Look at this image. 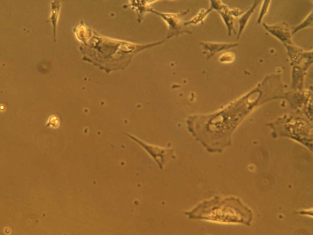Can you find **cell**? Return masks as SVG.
<instances>
[{
	"instance_id": "cell-1",
	"label": "cell",
	"mask_w": 313,
	"mask_h": 235,
	"mask_svg": "<svg viewBox=\"0 0 313 235\" xmlns=\"http://www.w3.org/2000/svg\"><path fill=\"white\" fill-rule=\"evenodd\" d=\"M186 214L192 219L239 222L247 225H250L252 215L251 211L243 205L239 199L230 197L220 200L217 196L199 204L191 211L186 212Z\"/></svg>"
},
{
	"instance_id": "cell-2",
	"label": "cell",
	"mask_w": 313,
	"mask_h": 235,
	"mask_svg": "<svg viewBox=\"0 0 313 235\" xmlns=\"http://www.w3.org/2000/svg\"><path fill=\"white\" fill-rule=\"evenodd\" d=\"M125 134L142 146L155 159L161 168H162L166 159L171 154V151L148 144L132 136Z\"/></svg>"
},
{
	"instance_id": "cell-3",
	"label": "cell",
	"mask_w": 313,
	"mask_h": 235,
	"mask_svg": "<svg viewBox=\"0 0 313 235\" xmlns=\"http://www.w3.org/2000/svg\"><path fill=\"white\" fill-rule=\"evenodd\" d=\"M263 25L267 31L282 42L293 44L288 25L285 23L271 26H268L264 23Z\"/></svg>"
},
{
	"instance_id": "cell-4",
	"label": "cell",
	"mask_w": 313,
	"mask_h": 235,
	"mask_svg": "<svg viewBox=\"0 0 313 235\" xmlns=\"http://www.w3.org/2000/svg\"><path fill=\"white\" fill-rule=\"evenodd\" d=\"M200 44L204 50V53L209 58L223 50L237 47V43H219L200 42Z\"/></svg>"
},
{
	"instance_id": "cell-5",
	"label": "cell",
	"mask_w": 313,
	"mask_h": 235,
	"mask_svg": "<svg viewBox=\"0 0 313 235\" xmlns=\"http://www.w3.org/2000/svg\"><path fill=\"white\" fill-rule=\"evenodd\" d=\"M229 10L228 6L224 4L223 8L217 12L221 16L226 26L228 35L230 36L232 31L235 35L237 34V33L234 26L235 19L234 17L229 13Z\"/></svg>"
},
{
	"instance_id": "cell-6",
	"label": "cell",
	"mask_w": 313,
	"mask_h": 235,
	"mask_svg": "<svg viewBox=\"0 0 313 235\" xmlns=\"http://www.w3.org/2000/svg\"><path fill=\"white\" fill-rule=\"evenodd\" d=\"M60 0H58L52 1L51 2V14L49 19L46 21L50 22L52 24L54 42L56 41V27L60 7Z\"/></svg>"
},
{
	"instance_id": "cell-7",
	"label": "cell",
	"mask_w": 313,
	"mask_h": 235,
	"mask_svg": "<svg viewBox=\"0 0 313 235\" xmlns=\"http://www.w3.org/2000/svg\"><path fill=\"white\" fill-rule=\"evenodd\" d=\"M259 2L260 1H255L254 3L251 8L243 14L238 19L239 28L236 39L238 40L239 39L250 17L257 6Z\"/></svg>"
},
{
	"instance_id": "cell-8",
	"label": "cell",
	"mask_w": 313,
	"mask_h": 235,
	"mask_svg": "<svg viewBox=\"0 0 313 235\" xmlns=\"http://www.w3.org/2000/svg\"><path fill=\"white\" fill-rule=\"evenodd\" d=\"M212 9L210 8L207 10L202 9L197 15L191 21L188 23V24L191 23L196 24L199 22L203 23V21L207 15L209 13Z\"/></svg>"
},
{
	"instance_id": "cell-9",
	"label": "cell",
	"mask_w": 313,
	"mask_h": 235,
	"mask_svg": "<svg viewBox=\"0 0 313 235\" xmlns=\"http://www.w3.org/2000/svg\"><path fill=\"white\" fill-rule=\"evenodd\" d=\"M313 25V15L312 12L307 18L299 25L293 28L292 34H293L297 31L304 28Z\"/></svg>"
},
{
	"instance_id": "cell-10",
	"label": "cell",
	"mask_w": 313,
	"mask_h": 235,
	"mask_svg": "<svg viewBox=\"0 0 313 235\" xmlns=\"http://www.w3.org/2000/svg\"><path fill=\"white\" fill-rule=\"evenodd\" d=\"M270 1H264L263 5L260 15L258 19L257 23H260L264 15L266 13L269 5Z\"/></svg>"
},
{
	"instance_id": "cell-11",
	"label": "cell",
	"mask_w": 313,
	"mask_h": 235,
	"mask_svg": "<svg viewBox=\"0 0 313 235\" xmlns=\"http://www.w3.org/2000/svg\"><path fill=\"white\" fill-rule=\"evenodd\" d=\"M234 54L233 53H226L224 54L220 57V60L222 62L230 61L234 58Z\"/></svg>"
},
{
	"instance_id": "cell-12",
	"label": "cell",
	"mask_w": 313,
	"mask_h": 235,
	"mask_svg": "<svg viewBox=\"0 0 313 235\" xmlns=\"http://www.w3.org/2000/svg\"><path fill=\"white\" fill-rule=\"evenodd\" d=\"M229 13L234 17H238L242 14L244 13V11L238 9H230Z\"/></svg>"
}]
</instances>
